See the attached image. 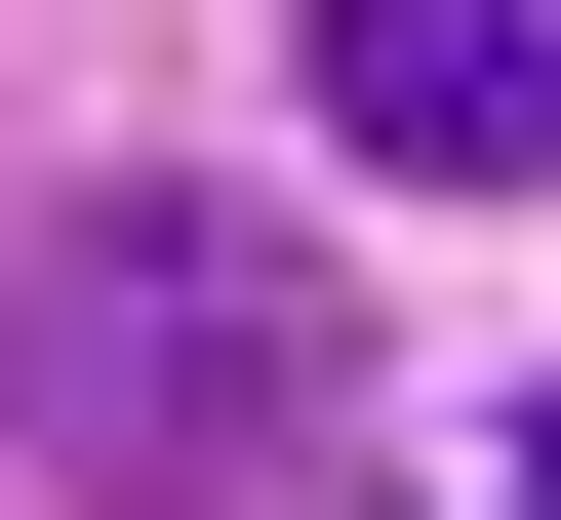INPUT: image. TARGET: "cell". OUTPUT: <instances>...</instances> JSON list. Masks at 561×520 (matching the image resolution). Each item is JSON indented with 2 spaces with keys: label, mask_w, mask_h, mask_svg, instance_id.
Listing matches in <instances>:
<instances>
[{
  "label": "cell",
  "mask_w": 561,
  "mask_h": 520,
  "mask_svg": "<svg viewBox=\"0 0 561 520\" xmlns=\"http://www.w3.org/2000/svg\"><path fill=\"white\" fill-rule=\"evenodd\" d=\"M321 401H362V321L280 200H0V440L81 520H280Z\"/></svg>",
  "instance_id": "6da1fadb"
},
{
  "label": "cell",
  "mask_w": 561,
  "mask_h": 520,
  "mask_svg": "<svg viewBox=\"0 0 561 520\" xmlns=\"http://www.w3.org/2000/svg\"><path fill=\"white\" fill-rule=\"evenodd\" d=\"M522 520H561V401H522Z\"/></svg>",
  "instance_id": "3957f363"
},
{
  "label": "cell",
  "mask_w": 561,
  "mask_h": 520,
  "mask_svg": "<svg viewBox=\"0 0 561 520\" xmlns=\"http://www.w3.org/2000/svg\"><path fill=\"white\" fill-rule=\"evenodd\" d=\"M321 120L401 200H561V0H321Z\"/></svg>",
  "instance_id": "7a4b0ae2"
}]
</instances>
